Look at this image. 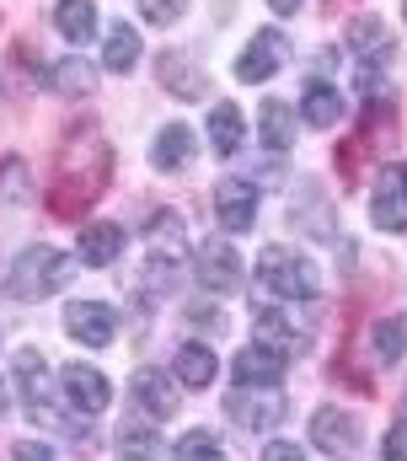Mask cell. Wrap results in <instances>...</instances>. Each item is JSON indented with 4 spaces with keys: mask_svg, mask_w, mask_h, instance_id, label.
Here are the masks:
<instances>
[{
    "mask_svg": "<svg viewBox=\"0 0 407 461\" xmlns=\"http://www.w3.org/2000/svg\"><path fill=\"white\" fill-rule=\"evenodd\" d=\"M70 279H76V258L70 252H54L43 241L27 247V252H16V263H11V295L16 301H49Z\"/></svg>",
    "mask_w": 407,
    "mask_h": 461,
    "instance_id": "6da1fadb",
    "label": "cell"
},
{
    "mask_svg": "<svg viewBox=\"0 0 407 461\" xmlns=\"http://www.w3.org/2000/svg\"><path fill=\"white\" fill-rule=\"evenodd\" d=\"M258 279H263V290H274L279 301H316L321 295V274H316V263L295 252V247H263L258 252Z\"/></svg>",
    "mask_w": 407,
    "mask_h": 461,
    "instance_id": "7a4b0ae2",
    "label": "cell"
},
{
    "mask_svg": "<svg viewBox=\"0 0 407 461\" xmlns=\"http://www.w3.org/2000/svg\"><path fill=\"white\" fill-rule=\"evenodd\" d=\"M16 386H22V397H27V413L38 419V424H49V429H86V413H65L59 408V397H54V386H49V365H43V354L38 348H27V354H16Z\"/></svg>",
    "mask_w": 407,
    "mask_h": 461,
    "instance_id": "3957f363",
    "label": "cell"
},
{
    "mask_svg": "<svg viewBox=\"0 0 407 461\" xmlns=\"http://www.w3.org/2000/svg\"><path fill=\"white\" fill-rule=\"evenodd\" d=\"M252 344L279 354L285 365L301 359L311 348V322H290V312H258V328H252Z\"/></svg>",
    "mask_w": 407,
    "mask_h": 461,
    "instance_id": "277c9868",
    "label": "cell"
},
{
    "mask_svg": "<svg viewBox=\"0 0 407 461\" xmlns=\"http://www.w3.org/2000/svg\"><path fill=\"white\" fill-rule=\"evenodd\" d=\"M225 413H231V424H241V429H274V424L285 419V397H279L274 386H236V392L225 397Z\"/></svg>",
    "mask_w": 407,
    "mask_h": 461,
    "instance_id": "5b68a950",
    "label": "cell"
},
{
    "mask_svg": "<svg viewBox=\"0 0 407 461\" xmlns=\"http://www.w3.org/2000/svg\"><path fill=\"white\" fill-rule=\"evenodd\" d=\"M370 221H375L381 230H407V161L381 167L375 199H370Z\"/></svg>",
    "mask_w": 407,
    "mask_h": 461,
    "instance_id": "8992f818",
    "label": "cell"
},
{
    "mask_svg": "<svg viewBox=\"0 0 407 461\" xmlns=\"http://www.w3.org/2000/svg\"><path fill=\"white\" fill-rule=\"evenodd\" d=\"M194 268H199V285L204 290H214V295L241 290V258L231 252L225 236H209V241H204L199 252H194Z\"/></svg>",
    "mask_w": 407,
    "mask_h": 461,
    "instance_id": "52a82bcc",
    "label": "cell"
},
{
    "mask_svg": "<svg viewBox=\"0 0 407 461\" xmlns=\"http://www.w3.org/2000/svg\"><path fill=\"white\" fill-rule=\"evenodd\" d=\"M290 59V43H285V32L279 27H263L247 49H241V59H236V76L241 81H268L279 65Z\"/></svg>",
    "mask_w": 407,
    "mask_h": 461,
    "instance_id": "ba28073f",
    "label": "cell"
},
{
    "mask_svg": "<svg viewBox=\"0 0 407 461\" xmlns=\"http://www.w3.org/2000/svg\"><path fill=\"white\" fill-rule=\"evenodd\" d=\"M311 446L327 451V456H354L359 451V419L343 413V408H321L311 419Z\"/></svg>",
    "mask_w": 407,
    "mask_h": 461,
    "instance_id": "9c48e42d",
    "label": "cell"
},
{
    "mask_svg": "<svg viewBox=\"0 0 407 461\" xmlns=\"http://www.w3.org/2000/svg\"><path fill=\"white\" fill-rule=\"evenodd\" d=\"M65 333L86 348H102V344H113L118 317H113V306H102V301H76V306L65 312Z\"/></svg>",
    "mask_w": 407,
    "mask_h": 461,
    "instance_id": "30bf717a",
    "label": "cell"
},
{
    "mask_svg": "<svg viewBox=\"0 0 407 461\" xmlns=\"http://www.w3.org/2000/svg\"><path fill=\"white\" fill-rule=\"evenodd\" d=\"M59 386H65V397H70V408L76 413H102L107 402H113V386H107V375L92 370V365H65V375H59Z\"/></svg>",
    "mask_w": 407,
    "mask_h": 461,
    "instance_id": "8fae6325",
    "label": "cell"
},
{
    "mask_svg": "<svg viewBox=\"0 0 407 461\" xmlns=\"http://www.w3.org/2000/svg\"><path fill=\"white\" fill-rule=\"evenodd\" d=\"M214 215H220V226L225 230H247L258 221V188L247 183V177H225V183H214Z\"/></svg>",
    "mask_w": 407,
    "mask_h": 461,
    "instance_id": "7c38bea8",
    "label": "cell"
},
{
    "mask_svg": "<svg viewBox=\"0 0 407 461\" xmlns=\"http://www.w3.org/2000/svg\"><path fill=\"white\" fill-rule=\"evenodd\" d=\"M129 392H134V402H140V413H145V419H161V424H167V419L177 413V386H172V375H161L156 365L134 370Z\"/></svg>",
    "mask_w": 407,
    "mask_h": 461,
    "instance_id": "4fadbf2b",
    "label": "cell"
},
{
    "mask_svg": "<svg viewBox=\"0 0 407 461\" xmlns=\"http://www.w3.org/2000/svg\"><path fill=\"white\" fill-rule=\"evenodd\" d=\"M194 129L188 123H167L161 134H156V145H150V167L156 172H183L188 161H194Z\"/></svg>",
    "mask_w": 407,
    "mask_h": 461,
    "instance_id": "5bb4252c",
    "label": "cell"
},
{
    "mask_svg": "<svg viewBox=\"0 0 407 461\" xmlns=\"http://www.w3.org/2000/svg\"><path fill=\"white\" fill-rule=\"evenodd\" d=\"M231 375H236V386H279V375H285V359L252 344V348H241V354L231 359Z\"/></svg>",
    "mask_w": 407,
    "mask_h": 461,
    "instance_id": "9a60e30c",
    "label": "cell"
},
{
    "mask_svg": "<svg viewBox=\"0 0 407 461\" xmlns=\"http://www.w3.org/2000/svg\"><path fill=\"white\" fill-rule=\"evenodd\" d=\"M214 370H220V359H214V348L209 344H183L177 348V359H172V375H177L188 392H204V386L214 381Z\"/></svg>",
    "mask_w": 407,
    "mask_h": 461,
    "instance_id": "2e32d148",
    "label": "cell"
},
{
    "mask_svg": "<svg viewBox=\"0 0 407 461\" xmlns=\"http://www.w3.org/2000/svg\"><path fill=\"white\" fill-rule=\"evenodd\" d=\"M301 118L311 129H332L338 118H343V92L338 86H327V81H311L301 92Z\"/></svg>",
    "mask_w": 407,
    "mask_h": 461,
    "instance_id": "e0dca14e",
    "label": "cell"
},
{
    "mask_svg": "<svg viewBox=\"0 0 407 461\" xmlns=\"http://www.w3.org/2000/svg\"><path fill=\"white\" fill-rule=\"evenodd\" d=\"M161 86H167L177 103L204 97V76L194 70V59H188V54H161Z\"/></svg>",
    "mask_w": 407,
    "mask_h": 461,
    "instance_id": "ac0fdd59",
    "label": "cell"
},
{
    "mask_svg": "<svg viewBox=\"0 0 407 461\" xmlns=\"http://www.w3.org/2000/svg\"><path fill=\"white\" fill-rule=\"evenodd\" d=\"M209 145H214V156H236V150L247 145L241 113H236L231 103H214V108H209Z\"/></svg>",
    "mask_w": 407,
    "mask_h": 461,
    "instance_id": "d6986e66",
    "label": "cell"
},
{
    "mask_svg": "<svg viewBox=\"0 0 407 461\" xmlns=\"http://www.w3.org/2000/svg\"><path fill=\"white\" fill-rule=\"evenodd\" d=\"M258 134H263L268 150H290V145H295V113H290V103L268 97L263 113H258Z\"/></svg>",
    "mask_w": 407,
    "mask_h": 461,
    "instance_id": "ffe728a7",
    "label": "cell"
},
{
    "mask_svg": "<svg viewBox=\"0 0 407 461\" xmlns=\"http://www.w3.org/2000/svg\"><path fill=\"white\" fill-rule=\"evenodd\" d=\"M76 252H81V263L107 268V263H118V252H123V230L118 226H86L81 241H76Z\"/></svg>",
    "mask_w": 407,
    "mask_h": 461,
    "instance_id": "44dd1931",
    "label": "cell"
},
{
    "mask_svg": "<svg viewBox=\"0 0 407 461\" xmlns=\"http://www.w3.org/2000/svg\"><path fill=\"white\" fill-rule=\"evenodd\" d=\"M49 86H54L59 97H92V92H97V70H92L86 59H54Z\"/></svg>",
    "mask_w": 407,
    "mask_h": 461,
    "instance_id": "7402d4cb",
    "label": "cell"
},
{
    "mask_svg": "<svg viewBox=\"0 0 407 461\" xmlns=\"http://www.w3.org/2000/svg\"><path fill=\"white\" fill-rule=\"evenodd\" d=\"M54 27L81 49V43L97 32V5H92V0H59V5H54Z\"/></svg>",
    "mask_w": 407,
    "mask_h": 461,
    "instance_id": "603a6c76",
    "label": "cell"
},
{
    "mask_svg": "<svg viewBox=\"0 0 407 461\" xmlns=\"http://www.w3.org/2000/svg\"><path fill=\"white\" fill-rule=\"evenodd\" d=\"M134 59H140V32H134V27H113L107 43H102V65H107L113 76H129Z\"/></svg>",
    "mask_w": 407,
    "mask_h": 461,
    "instance_id": "cb8c5ba5",
    "label": "cell"
},
{
    "mask_svg": "<svg viewBox=\"0 0 407 461\" xmlns=\"http://www.w3.org/2000/svg\"><path fill=\"white\" fill-rule=\"evenodd\" d=\"M370 344H375V359H381V365L402 359V354H407V312H397V317H381Z\"/></svg>",
    "mask_w": 407,
    "mask_h": 461,
    "instance_id": "d4e9b609",
    "label": "cell"
},
{
    "mask_svg": "<svg viewBox=\"0 0 407 461\" xmlns=\"http://www.w3.org/2000/svg\"><path fill=\"white\" fill-rule=\"evenodd\" d=\"M348 43H354L359 54H386V49H392V32H386L381 16H354V22H348Z\"/></svg>",
    "mask_w": 407,
    "mask_h": 461,
    "instance_id": "484cf974",
    "label": "cell"
},
{
    "mask_svg": "<svg viewBox=\"0 0 407 461\" xmlns=\"http://www.w3.org/2000/svg\"><path fill=\"white\" fill-rule=\"evenodd\" d=\"M156 456H161V440L145 424H123L118 429V461H156Z\"/></svg>",
    "mask_w": 407,
    "mask_h": 461,
    "instance_id": "4316f807",
    "label": "cell"
},
{
    "mask_svg": "<svg viewBox=\"0 0 407 461\" xmlns=\"http://www.w3.org/2000/svg\"><path fill=\"white\" fill-rule=\"evenodd\" d=\"M0 199L5 204H27L32 199V172H27V161H0Z\"/></svg>",
    "mask_w": 407,
    "mask_h": 461,
    "instance_id": "83f0119b",
    "label": "cell"
},
{
    "mask_svg": "<svg viewBox=\"0 0 407 461\" xmlns=\"http://www.w3.org/2000/svg\"><path fill=\"white\" fill-rule=\"evenodd\" d=\"M172 461H225V451H220V440H214V435L188 429V435L172 446Z\"/></svg>",
    "mask_w": 407,
    "mask_h": 461,
    "instance_id": "f1b7e54d",
    "label": "cell"
},
{
    "mask_svg": "<svg viewBox=\"0 0 407 461\" xmlns=\"http://www.w3.org/2000/svg\"><path fill=\"white\" fill-rule=\"evenodd\" d=\"M183 11H188V0H140V16L150 27H172V22H183Z\"/></svg>",
    "mask_w": 407,
    "mask_h": 461,
    "instance_id": "f546056e",
    "label": "cell"
},
{
    "mask_svg": "<svg viewBox=\"0 0 407 461\" xmlns=\"http://www.w3.org/2000/svg\"><path fill=\"white\" fill-rule=\"evenodd\" d=\"M381 456H386V461H407V419L386 429V440H381Z\"/></svg>",
    "mask_w": 407,
    "mask_h": 461,
    "instance_id": "4dcf8cb0",
    "label": "cell"
},
{
    "mask_svg": "<svg viewBox=\"0 0 407 461\" xmlns=\"http://www.w3.org/2000/svg\"><path fill=\"white\" fill-rule=\"evenodd\" d=\"M11 461H54V451L43 440H22V446H11Z\"/></svg>",
    "mask_w": 407,
    "mask_h": 461,
    "instance_id": "1f68e13d",
    "label": "cell"
},
{
    "mask_svg": "<svg viewBox=\"0 0 407 461\" xmlns=\"http://www.w3.org/2000/svg\"><path fill=\"white\" fill-rule=\"evenodd\" d=\"M263 461H305V446H295V440H274V446L263 451Z\"/></svg>",
    "mask_w": 407,
    "mask_h": 461,
    "instance_id": "d6a6232c",
    "label": "cell"
},
{
    "mask_svg": "<svg viewBox=\"0 0 407 461\" xmlns=\"http://www.w3.org/2000/svg\"><path fill=\"white\" fill-rule=\"evenodd\" d=\"M194 322H199V328H209V333H220V328H225V317H220L214 306H194Z\"/></svg>",
    "mask_w": 407,
    "mask_h": 461,
    "instance_id": "836d02e7",
    "label": "cell"
},
{
    "mask_svg": "<svg viewBox=\"0 0 407 461\" xmlns=\"http://www.w3.org/2000/svg\"><path fill=\"white\" fill-rule=\"evenodd\" d=\"M268 11H274V16H295V11H301V0H268Z\"/></svg>",
    "mask_w": 407,
    "mask_h": 461,
    "instance_id": "e575fe53",
    "label": "cell"
},
{
    "mask_svg": "<svg viewBox=\"0 0 407 461\" xmlns=\"http://www.w3.org/2000/svg\"><path fill=\"white\" fill-rule=\"evenodd\" d=\"M11 413V397H5V381H0V419Z\"/></svg>",
    "mask_w": 407,
    "mask_h": 461,
    "instance_id": "d590c367",
    "label": "cell"
}]
</instances>
